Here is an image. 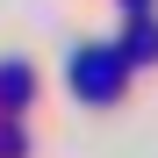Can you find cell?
<instances>
[{
    "label": "cell",
    "instance_id": "6da1fadb",
    "mask_svg": "<svg viewBox=\"0 0 158 158\" xmlns=\"http://www.w3.org/2000/svg\"><path fill=\"white\" fill-rule=\"evenodd\" d=\"M129 65L122 58V43H86V50H72V94L79 101H115L122 86H129Z\"/></svg>",
    "mask_w": 158,
    "mask_h": 158
},
{
    "label": "cell",
    "instance_id": "7a4b0ae2",
    "mask_svg": "<svg viewBox=\"0 0 158 158\" xmlns=\"http://www.w3.org/2000/svg\"><path fill=\"white\" fill-rule=\"evenodd\" d=\"M122 58H129V65H151V58H158V22H151V15H137V22L122 29Z\"/></svg>",
    "mask_w": 158,
    "mask_h": 158
},
{
    "label": "cell",
    "instance_id": "3957f363",
    "mask_svg": "<svg viewBox=\"0 0 158 158\" xmlns=\"http://www.w3.org/2000/svg\"><path fill=\"white\" fill-rule=\"evenodd\" d=\"M29 94H36L29 65H0V101H7V108H15V101H29Z\"/></svg>",
    "mask_w": 158,
    "mask_h": 158
},
{
    "label": "cell",
    "instance_id": "277c9868",
    "mask_svg": "<svg viewBox=\"0 0 158 158\" xmlns=\"http://www.w3.org/2000/svg\"><path fill=\"white\" fill-rule=\"evenodd\" d=\"M129 7H137V15H144V7H151V0H129Z\"/></svg>",
    "mask_w": 158,
    "mask_h": 158
}]
</instances>
